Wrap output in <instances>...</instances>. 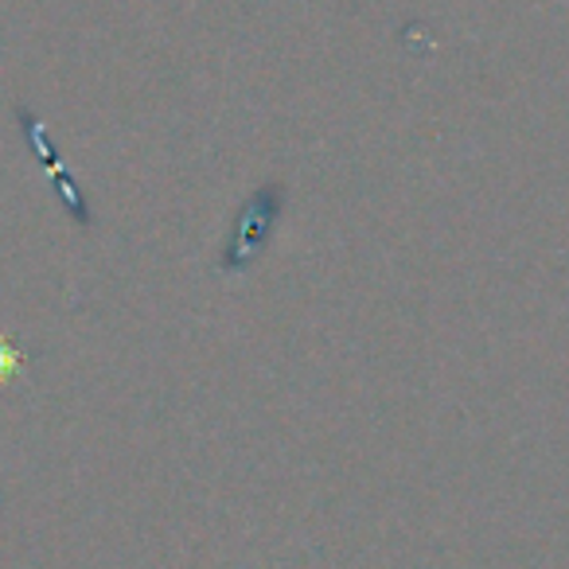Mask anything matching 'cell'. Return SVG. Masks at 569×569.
Here are the masks:
<instances>
[{"label":"cell","instance_id":"obj_1","mask_svg":"<svg viewBox=\"0 0 569 569\" xmlns=\"http://www.w3.org/2000/svg\"><path fill=\"white\" fill-rule=\"evenodd\" d=\"M281 211H284V191L277 188V183H266V188L253 191V196L242 203V211L234 214L230 238L219 250V269L242 273V269L258 266L261 253H266L269 242H273Z\"/></svg>","mask_w":569,"mask_h":569}]
</instances>
